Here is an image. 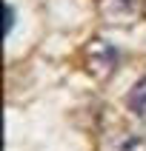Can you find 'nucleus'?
<instances>
[{
  "instance_id": "1",
  "label": "nucleus",
  "mask_w": 146,
  "mask_h": 151,
  "mask_svg": "<svg viewBox=\"0 0 146 151\" xmlns=\"http://www.w3.org/2000/svg\"><path fill=\"white\" fill-rule=\"evenodd\" d=\"M115 66H118V51L112 49L109 43H103V40L89 43V49H86V68L97 80H106L115 71Z\"/></svg>"
},
{
  "instance_id": "2",
  "label": "nucleus",
  "mask_w": 146,
  "mask_h": 151,
  "mask_svg": "<svg viewBox=\"0 0 146 151\" xmlns=\"http://www.w3.org/2000/svg\"><path fill=\"white\" fill-rule=\"evenodd\" d=\"M100 12L112 23H132L140 14V0H100Z\"/></svg>"
},
{
  "instance_id": "3",
  "label": "nucleus",
  "mask_w": 146,
  "mask_h": 151,
  "mask_svg": "<svg viewBox=\"0 0 146 151\" xmlns=\"http://www.w3.org/2000/svg\"><path fill=\"white\" fill-rule=\"evenodd\" d=\"M126 103H129V111H135L137 117H146V77L140 83H135V88L129 91Z\"/></svg>"
},
{
  "instance_id": "4",
  "label": "nucleus",
  "mask_w": 146,
  "mask_h": 151,
  "mask_svg": "<svg viewBox=\"0 0 146 151\" xmlns=\"http://www.w3.org/2000/svg\"><path fill=\"white\" fill-rule=\"evenodd\" d=\"M12 23H15V9L6 6V32H12Z\"/></svg>"
}]
</instances>
